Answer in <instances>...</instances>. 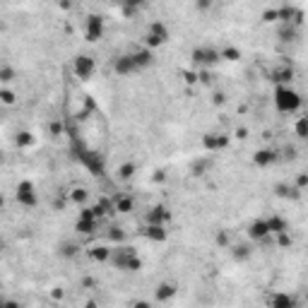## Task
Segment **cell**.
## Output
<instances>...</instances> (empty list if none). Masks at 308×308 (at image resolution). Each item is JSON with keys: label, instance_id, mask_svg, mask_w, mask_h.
Returning <instances> with one entry per match:
<instances>
[{"label": "cell", "instance_id": "1f68e13d", "mask_svg": "<svg viewBox=\"0 0 308 308\" xmlns=\"http://www.w3.org/2000/svg\"><path fill=\"white\" fill-rule=\"evenodd\" d=\"M219 56H222L224 61H241V51H239L236 46H227L224 51H219Z\"/></svg>", "mask_w": 308, "mask_h": 308}, {"label": "cell", "instance_id": "9c48e42d", "mask_svg": "<svg viewBox=\"0 0 308 308\" xmlns=\"http://www.w3.org/2000/svg\"><path fill=\"white\" fill-rule=\"evenodd\" d=\"M190 58H193V63H200V65H214V63L222 61L219 51H217V49H212V46L195 49V51L190 53Z\"/></svg>", "mask_w": 308, "mask_h": 308}, {"label": "cell", "instance_id": "d590c367", "mask_svg": "<svg viewBox=\"0 0 308 308\" xmlns=\"http://www.w3.org/2000/svg\"><path fill=\"white\" fill-rule=\"evenodd\" d=\"M296 137H299V140H306L308 137V121L306 118H299V121H296Z\"/></svg>", "mask_w": 308, "mask_h": 308}, {"label": "cell", "instance_id": "ee69618b", "mask_svg": "<svg viewBox=\"0 0 308 308\" xmlns=\"http://www.w3.org/2000/svg\"><path fill=\"white\" fill-rule=\"evenodd\" d=\"M284 157L287 159H296V147H284Z\"/></svg>", "mask_w": 308, "mask_h": 308}, {"label": "cell", "instance_id": "7402d4cb", "mask_svg": "<svg viewBox=\"0 0 308 308\" xmlns=\"http://www.w3.org/2000/svg\"><path fill=\"white\" fill-rule=\"evenodd\" d=\"M265 224H267V231H270V234H279V231H289V222H287L284 217H279V214H275V217L265 219Z\"/></svg>", "mask_w": 308, "mask_h": 308}, {"label": "cell", "instance_id": "603a6c76", "mask_svg": "<svg viewBox=\"0 0 308 308\" xmlns=\"http://www.w3.org/2000/svg\"><path fill=\"white\" fill-rule=\"evenodd\" d=\"M132 207H135V200H132L130 195H121V197L113 200V212H123V214H128V212H132Z\"/></svg>", "mask_w": 308, "mask_h": 308}, {"label": "cell", "instance_id": "3957f363", "mask_svg": "<svg viewBox=\"0 0 308 308\" xmlns=\"http://www.w3.org/2000/svg\"><path fill=\"white\" fill-rule=\"evenodd\" d=\"M75 157L92 171V174H97V176H104L106 174V164H104V159H101V154H97V152H92V149H87L82 142H75Z\"/></svg>", "mask_w": 308, "mask_h": 308}, {"label": "cell", "instance_id": "4fadbf2b", "mask_svg": "<svg viewBox=\"0 0 308 308\" xmlns=\"http://www.w3.org/2000/svg\"><path fill=\"white\" fill-rule=\"evenodd\" d=\"M142 236H145L147 241L164 243V241L169 239V231H166V227H164V224H147V227L142 229Z\"/></svg>", "mask_w": 308, "mask_h": 308}, {"label": "cell", "instance_id": "484cf974", "mask_svg": "<svg viewBox=\"0 0 308 308\" xmlns=\"http://www.w3.org/2000/svg\"><path fill=\"white\" fill-rule=\"evenodd\" d=\"M77 253H80V246L75 241H63L58 246V255H63V258H75Z\"/></svg>", "mask_w": 308, "mask_h": 308}, {"label": "cell", "instance_id": "8992f818", "mask_svg": "<svg viewBox=\"0 0 308 308\" xmlns=\"http://www.w3.org/2000/svg\"><path fill=\"white\" fill-rule=\"evenodd\" d=\"M94 70H97V63H94V58H89V56H77L72 61V72L80 80H89L94 75Z\"/></svg>", "mask_w": 308, "mask_h": 308}, {"label": "cell", "instance_id": "5bb4252c", "mask_svg": "<svg viewBox=\"0 0 308 308\" xmlns=\"http://www.w3.org/2000/svg\"><path fill=\"white\" fill-rule=\"evenodd\" d=\"M169 219H171V212L164 205H154L147 212V224H166Z\"/></svg>", "mask_w": 308, "mask_h": 308}, {"label": "cell", "instance_id": "6da1fadb", "mask_svg": "<svg viewBox=\"0 0 308 308\" xmlns=\"http://www.w3.org/2000/svg\"><path fill=\"white\" fill-rule=\"evenodd\" d=\"M275 106L279 113H296L304 106V99L292 84H277L275 87Z\"/></svg>", "mask_w": 308, "mask_h": 308}, {"label": "cell", "instance_id": "f546056e", "mask_svg": "<svg viewBox=\"0 0 308 308\" xmlns=\"http://www.w3.org/2000/svg\"><path fill=\"white\" fill-rule=\"evenodd\" d=\"M15 142H17V147H29V145H34V135L29 130H22V132H17Z\"/></svg>", "mask_w": 308, "mask_h": 308}, {"label": "cell", "instance_id": "7a4b0ae2", "mask_svg": "<svg viewBox=\"0 0 308 308\" xmlns=\"http://www.w3.org/2000/svg\"><path fill=\"white\" fill-rule=\"evenodd\" d=\"M109 262H111L116 270H123V272H137V270L142 267V260L135 255L132 248H116V250H111Z\"/></svg>", "mask_w": 308, "mask_h": 308}, {"label": "cell", "instance_id": "8d00e7d4", "mask_svg": "<svg viewBox=\"0 0 308 308\" xmlns=\"http://www.w3.org/2000/svg\"><path fill=\"white\" fill-rule=\"evenodd\" d=\"M63 132H65V125H63L61 121H53V123L49 125V135H51V137H58Z\"/></svg>", "mask_w": 308, "mask_h": 308}, {"label": "cell", "instance_id": "f1b7e54d", "mask_svg": "<svg viewBox=\"0 0 308 308\" xmlns=\"http://www.w3.org/2000/svg\"><path fill=\"white\" fill-rule=\"evenodd\" d=\"M296 34H299V29H296L294 24H284V27L279 29V39H282V41H294Z\"/></svg>", "mask_w": 308, "mask_h": 308}, {"label": "cell", "instance_id": "44dd1931", "mask_svg": "<svg viewBox=\"0 0 308 308\" xmlns=\"http://www.w3.org/2000/svg\"><path fill=\"white\" fill-rule=\"evenodd\" d=\"M292 80H294V67H289V65H284V67L272 72V82L275 84H292Z\"/></svg>", "mask_w": 308, "mask_h": 308}, {"label": "cell", "instance_id": "ac0fdd59", "mask_svg": "<svg viewBox=\"0 0 308 308\" xmlns=\"http://www.w3.org/2000/svg\"><path fill=\"white\" fill-rule=\"evenodd\" d=\"M97 227H99V219H89V217H80V219L75 222V231H77V234H84V236L94 234Z\"/></svg>", "mask_w": 308, "mask_h": 308}, {"label": "cell", "instance_id": "ffe728a7", "mask_svg": "<svg viewBox=\"0 0 308 308\" xmlns=\"http://www.w3.org/2000/svg\"><path fill=\"white\" fill-rule=\"evenodd\" d=\"M157 301H162V304H166V301H171L174 296H176V284H171V282H162L159 287H157Z\"/></svg>", "mask_w": 308, "mask_h": 308}, {"label": "cell", "instance_id": "8fae6325", "mask_svg": "<svg viewBox=\"0 0 308 308\" xmlns=\"http://www.w3.org/2000/svg\"><path fill=\"white\" fill-rule=\"evenodd\" d=\"M277 159H279V154H277V149H272V147H262V149H258V152L253 154V164L260 166V169L272 166Z\"/></svg>", "mask_w": 308, "mask_h": 308}, {"label": "cell", "instance_id": "ba28073f", "mask_svg": "<svg viewBox=\"0 0 308 308\" xmlns=\"http://www.w3.org/2000/svg\"><path fill=\"white\" fill-rule=\"evenodd\" d=\"M277 22L299 27V24L304 22V12H301L299 7H294V5H284V7H279V10H277Z\"/></svg>", "mask_w": 308, "mask_h": 308}, {"label": "cell", "instance_id": "277c9868", "mask_svg": "<svg viewBox=\"0 0 308 308\" xmlns=\"http://www.w3.org/2000/svg\"><path fill=\"white\" fill-rule=\"evenodd\" d=\"M166 41H169V29H166V24H164V22H152L149 29H147V34H145V46H147V49H159V46H164Z\"/></svg>", "mask_w": 308, "mask_h": 308}, {"label": "cell", "instance_id": "e575fe53", "mask_svg": "<svg viewBox=\"0 0 308 308\" xmlns=\"http://www.w3.org/2000/svg\"><path fill=\"white\" fill-rule=\"evenodd\" d=\"M0 101H2L5 106H12V104L17 101V94H15L12 89H0Z\"/></svg>", "mask_w": 308, "mask_h": 308}, {"label": "cell", "instance_id": "f35d334b", "mask_svg": "<svg viewBox=\"0 0 308 308\" xmlns=\"http://www.w3.org/2000/svg\"><path fill=\"white\" fill-rule=\"evenodd\" d=\"M207 166H210V162H197V164L193 166V174H195V176H202V174L207 171Z\"/></svg>", "mask_w": 308, "mask_h": 308}, {"label": "cell", "instance_id": "cb8c5ba5", "mask_svg": "<svg viewBox=\"0 0 308 308\" xmlns=\"http://www.w3.org/2000/svg\"><path fill=\"white\" fill-rule=\"evenodd\" d=\"M89 260H94V262H109V255H111V248L106 246H94L89 253Z\"/></svg>", "mask_w": 308, "mask_h": 308}, {"label": "cell", "instance_id": "d6a6232c", "mask_svg": "<svg viewBox=\"0 0 308 308\" xmlns=\"http://www.w3.org/2000/svg\"><path fill=\"white\" fill-rule=\"evenodd\" d=\"M87 197H89V193H87L84 188H75V190L70 193V202H75V205H84Z\"/></svg>", "mask_w": 308, "mask_h": 308}, {"label": "cell", "instance_id": "5b68a950", "mask_svg": "<svg viewBox=\"0 0 308 308\" xmlns=\"http://www.w3.org/2000/svg\"><path fill=\"white\" fill-rule=\"evenodd\" d=\"M15 197L24 207H36L39 205V193H36V188H34L32 181H19L17 190H15Z\"/></svg>", "mask_w": 308, "mask_h": 308}, {"label": "cell", "instance_id": "f6af8a7d", "mask_svg": "<svg viewBox=\"0 0 308 308\" xmlns=\"http://www.w3.org/2000/svg\"><path fill=\"white\" fill-rule=\"evenodd\" d=\"M214 104H224V94H222V92L214 94Z\"/></svg>", "mask_w": 308, "mask_h": 308}, {"label": "cell", "instance_id": "7dc6e473", "mask_svg": "<svg viewBox=\"0 0 308 308\" xmlns=\"http://www.w3.org/2000/svg\"><path fill=\"white\" fill-rule=\"evenodd\" d=\"M2 248H5V243H2V241H0V250H2Z\"/></svg>", "mask_w": 308, "mask_h": 308}, {"label": "cell", "instance_id": "7c38bea8", "mask_svg": "<svg viewBox=\"0 0 308 308\" xmlns=\"http://www.w3.org/2000/svg\"><path fill=\"white\" fill-rule=\"evenodd\" d=\"M111 67H113V72L116 75H132V72H137V65L132 61V56L130 53H125V56H118V58H113L111 63Z\"/></svg>", "mask_w": 308, "mask_h": 308}, {"label": "cell", "instance_id": "52a82bcc", "mask_svg": "<svg viewBox=\"0 0 308 308\" xmlns=\"http://www.w3.org/2000/svg\"><path fill=\"white\" fill-rule=\"evenodd\" d=\"M104 32H106V27H104V19L99 17V15H89L87 17V27H84V36H87V41H99L101 36H104Z\"/></svg>", "mask_w": 308, "mask_h": 308}, {"label": "cell", "instance_id": "30bf717a", "mask_svg": "<svg viewBox=\"0 0 308 308\" xmlns=\"http://www.w3.org/2000/svg\"><path fill=\"white\" fill-rule=\"evenodd\" d=\"M202 147H205L207 152L214 154V152L229 147V135H222V132H207V135L202 137Z\"/></svg>", "mask_w": 308, "mask_h": 308}, {"label": "cell", "instance_id": "7bdbcfd3", "mask_svg": "<svg viewBox=\"0 0 308 308\" xmlns=\"http://www.w3.org/2000/svg\"><path fill=\"white\" fill-rule=\"evenodd\" d=\"M217 243H219V246H227V243H229V236H227V231H219V234H217Z\"/></svg>", "mask_w": 308, "mask_h": 308}, {"label": "cell", "instance_id": "b9f144b4", "mask_svg": "<svg viewBox=\"0 0 308 308\" xmlns=\"http://www.w3.org/2000/svg\"><path fill=\"white\" fill-rule=\"evenodd\" d=\"M308 185V174H299V178H296V188L299 190H304Z\"/></svg>", "mask_w": 308, "mask_h": 308}, {"label": "cell", "instance_id": "ab89813d", "mask_svg": "<svg viewBox=\"0 0 308 308\" xmlns=\"http://www.w3.org/2000/svg\"><path fill=\"white\" fill-rule=\"evenodd\" d=\"M262 22H267V24L270 22H277V10H265L262 12Z\"/></svg>", "mask_w": 308, "mask_h": 308}, {"label": "cell", "instance_id": "d6986e66", "mask_svg": "<svg viewBox=\"0 0 308 308\" xmlns=\"http://www.w3.org/2000/svg\"><path fill=\"white\" fill-rule=\"evenodd\" d=\"M270 306L272 308H296L299 301H296V296H292V294H275V296L270 299Z\"/></svg>", "mask_w": 308, "mask_h": 308}, {"label": "cell", "instance_id": "9a60e30c", "mask_svg": "<svg viewBox=\"0 0 308 308\" xmlns=\"http://www.w3.org/2000/svg\"><path fill=\"white\" fill-rule=\"evenodd\" d=\"M132 56V61L137 65V70H145V67H149V65H154V53H152V49H140V51H135V53H130Z\"/></svg>", "mask_w": 308, "mask_h": 308}, {"label": "cell", "instance_id": "60d3db41", "mask_svg": "<svg viewBox=\"0 0 308 308\" xmlns=\"http://www.w3.org/2000/svg\"><path fill=\"white\" fill-rule=\"evenodd\" d=\"M195 7H197L200 12H207V10L212 7V0H195Z\"/></svg>", "mask_w": 308, "mask_h": 308}, {"label": "cell", "instance_id": "836d02e7", "mask_svg": "<svg viewBox=\"0 0 308 308\" xmlns=\"http://www.w3.org/2000/svg\"><path fill=\"white\" fill-rule=\"evenodd\" d=\"M109 241H113V243H123L125 231L121 229V227H111V229H109Z\"/></svg>", "mask_w": 308, "mask_h": 308}, {"label": "cell", "instance_id": "4316f807", "mask_svg": "<svg viewBox=\"0 0 308 308\" xmlns=\"http://www.w3.org/2000/svg\"><path fill=\"white\" fill-rule=\"evenodd\" d=\"M250 246H246V243H239V246L231 248V255H234V260H239V262H243V260H248L250 258Z\"/></svg>", "mask_w": 308, "mask_h": 308}, {"label": "cell", "instance_id": "d4e9b609", "mask_svg": "<svg viewBox=\"0 0 308 308\" xmlns=\"http://www.w3.org/2000/svg\"><path fill=\"white\" fill-rule=\"evenodd\" d=\"M121 5H123L125 17H135V15L145 7V0H121Z\"/></svg>", "mask_w": 308, "mask_h": 308}, {"label": "cell", "instance_id": "e0dca14e", "mask_svg": "<svg viewBox=\"0 0 308 308\" xmlns=\"http://www.w3.org/2000/svg\"><path fill=\"white\" fill-rule=\"evenodd\" d=\"M275 195L282 197V200H299L301 197V190L296 185H289V183H277L275 185Z\"/></svg>", "mask_w": 308, "mask_h": 308}, {"label": "cell", "instance_id": "74e56055", "mask_svg": "<svg viewBox=\"0 0 308 308\" xmlns=\"http://www.w3.org/2000/svg\"><path fill=\"white\" fill-rule=\"evenodd\" d=\"M277 243H279L282 248L292 246V236H289V231H279V234H277Z\"/></svg>", "mask_w": 308, "mask_h": 308}, {"label": "cell", "instance_id": "bcb514c9", "mask_svg": "<svg viewBox=\"0 0 308 308\" xmlns=\"http://www.w3.org/2000/svg\"><path fill=\"white\" fill-rule=\"evenodd\" d=\"M2 205H5V197H2V195H0V210H2Z\"/></svg>", "mask_w": 308, "mask_h": 308}, {"label": "cell", "instance_id": "83f0119b", "mask_svg": "<svg viewBox=\"0 0 308 308\" xmlns=\"http://www.w3.org/2000/svg\"><path fill=\"white\" fill-rule=\"evenodd\" d=\"M135 169H137V166H135L132 162L121 164V169H118V178H121V181H130V178L135 176Z\"/></svg>", "mask_w": 308, "mask_h": 308}, {"label": "cell", "instance_id": "4dcf8cb0", "mask_svg": "<svg viewBox=\"0 0 308 308\" xmlns=\"http://www.w3.org/2000/svg\"><path fill=\"white\" fill-rule=\"evenodd\" d=\"M15 77H17L15 67H10V65H2V67H0V82H2V84H10V82H15Z\"/></svg>", "mask_w": 308, "mask_h": 308}, {"label": "cell", "instance_id": "2e32d148", "mask_svg": "<svg viewBox=\"0 0 308 308\" xmlns=\"http://www.w3.org/2000/svg\"><path fill=\"white\" fill-rule=\"evenodd\" d=\"M248 236L253 239V241H265L267 236H270V231H267V224H265V219H255L250 227H248Z\"/></svg>", "mask_w": 308, "mask_h": 308}]
</instances>
